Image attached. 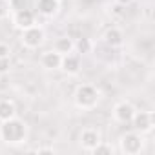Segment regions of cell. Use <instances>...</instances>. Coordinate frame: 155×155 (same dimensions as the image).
<instances>
[{"label":"cell","mask_w":155,"mask_h":155,"mask_svg":"<svg viewBox=\"0 0 155 155\" xmlns=\"http://www.w3.org/2000/svg\"><path fill=\"white\" fill-rule=\"evenodd\" d=\"M0 139L9 146H18L28 139V124L17 117L0 124Z\"/></svg>","instance_id":"cell-1"},{"label":"cell","mask_w":155,"mask_h":155,"mask_svg":"<svg viewBox=\"0 0 155 155\" xmlns=\"http://www.w3.org/2000/svg\"><path fill=\"white\" fill-rule=\"evenodd\" d=\"M75 106L81 110H93L101 102V91L93 84H81L75 90Z\"/></svg>","instance_id":"cell-2"},{"label":"cell","mask_w":155,"mask_h":155,"mask_svg":"<svg viewBox=\"0 0 155 155\" xmlns=\"http://www.w3.org/2000/svg\"><path fill=\"white\" fill-rule=\"evenodd\" d=\"M119 150L124 155H139L144 150V139H142V135L137 133V131L124 133L120 137V140H119Z\"/></svg>","instance_id":"cell-3"},{"label":"cell","mask_w":155,"mask_h":155,"mask_svg":"<svg viewBox=\"0 0 155 155\" xmlns=\"http://www.w3.org/2000/svg\"><path fill=\"white\" fill-rule=\"evenodd\" d=\"M130 124H131L133 131H137V133L144 135V133H150V131L153 130L155 117H153V113H151V111H144V110L137 111V110H135V113H133V117H131Z\"/></svg>","instance_id":"cell-4"},{"label":"cell","mask_w":155,"mask_h":155,"mask_svg":"<svg viewBox=\"0 0 155 155\" xmlns=\"http://www.w3.org/2000/svg\"><path fill=\"white\" fill-rule=\"evenodd\" d=\"M44 38H46V33H44V29L38 24H35V26H31V28H28V29L22 31V46L26 49H37V48H40L42 42H44Z\"/></svg>","instance_id":"cell-5"},{"label":"cell","mask_w":155,"mask_h":155,"mask_svg":"<svg viewBox=\"0 0 155 155\" xmlns=\"http://www.w3.org/2000/svg\"><path fill=\"white\" fill-rule=\"evenodd\" d=\"M133 113H135V106L131 102H128V101H120L113 108V119L117 122H120V124H128L131 120Z\"/></svg>","instance_id":"cell-6"},{"label":"cell","mask_w":155,"mask_h":155,"mask_svg":"<svg viewBox=\"0 0 155 155\" xmlns=\"http://www.w3.org/2000/svg\"><path fill=\"white\" fill-rule=\"evenodd\" d=\"M66 75H77L81 71V57L75 55L73 51L71 53H66L62 55V60H60V68Z\"/></svg>","instance_id":"cell-7"},{"label":"cell","mask_w":155,"mask_h":155,"mask_svg":"<svg viewBox=\"0 0 155 155\" xmlns=\"http://www.w3.org/2000/svg\"><path fill=\"white\" fill-rule=\"evenodd\" d=\"M13 24H15V28H18L20 31L31 28V26L37 24L35 13H33L31 9H18V11L15 13V17H13Z\"/></svg>","instance_id":"cell-8"},{"label":"cell","mask_w":155,"mask_h":155,"mask_svg":"<svg viewBox=\"0 0 155 155\" xmlns=\"http://www.w3.org/2000/svg\"><path fill=\"white\" fill-rule=\"evenodd\" d=\"M79 142H81L82 150L91 151V150L101 142V133H99V130H95V128H86V130H82Z\"/></svg>","instance_id":"cell-9"},{"label":"cell","mask_w":155,"mask_h":155,"mask_svg":"<svg viewBox=\"0 0 155 155\" xmlns=\"http://www.w3.org/2000/svg\"><path fill=\"white\" fill-rule=\"evenodd\" d=\"M60 60H62V55L58 51H55V49H48L40 57V64L46 69H58L60 68Z\"/></svg>","instance_id":"cell-10"},{"label":"cell","mask_w":155,"mask_h":155,"mask_svg":"<svg viewBox=\"0 0 155 155\" xmlns=\"http://www.w3.org/2000/svg\"><path fill=\"white\" fill-rule=\"evenodd\" d=\"M104 42H106L110 48H119V46H122V42H124V33H122L119 28L111 26V28H108L106 33H104Z\"/></svg>","instance_id":"cell-11"},{"label":"cell","mask_w":155,"mask_h":155,"mask_svg":"<svg viewBox=\"0 0 155 155\" xmlns=\"http://www.w3.org/2000/svg\"><path fill=\"white\" fill-rule=\"evenodd\" d=\"M58 6H60L58 0H37V9H38V13L44 15V17H53V15H57Z\"/></svg>","instance_id":"cell-12"},{"label":"cell","mask_w":155,"mask_h":155,"mask_svg":"<svg viewBox=\"0 0 155 155\" xmlns=\"http://www.w3.org/2000/svg\"><path fill=\"white\" fill-rule=\"evenodd\" d=\"M17 117V106L9 99H0V122Z\"/></svg>","instance_id":"cell-13"},{"label":"cell","mask_w":155,"mask_h":155,"mask_svg":"<svg viewBox=\"0 0 155 155\" xmlns=\"http://www.w3.org/2000/svg\"><path fill=\"white\" fill-rule=\"evenodd\" d=\"M55 51H58L60 55H66V53H71L75 49V42L69 38V37H60L55 40Z\"/></svg>","instance_id":"cell-14"},{"label":"cell","mask_w":155,"mask_h":155,"mask_svg":"<svg viewBox=\"0 0 155 155\" xmlns=\"http://www.w3.org/2000/svg\"><path fill=\"white\" fill-rule=\"evenodd\" d=\"M75 49L77 51H79L81 55H84V53H90L91 51V42H90V38H79V40H77L75 42Z\"/></svg>","instance_id":"cell-15"},{"label":"cell","mask_w":155,"mask_h":155,"mask_svg":"<svg viewBox=\"0 0 155 155\" xmlns=\"http://www.w3.org/2000/svg\"><path fill=\"white\" fill-rule=\"evenodd\" d=\"M91 153H95V155H111L113 153V148H111V144H106V142H99L93 150H91Z\"/></svg>","instance_id":"cell-16"},{"label":"cell","mask_w":155,"mask_h":155,"mask_svg":"<svg viewBox=\"0 0 155 155\" xmlns=\"http://www.w3.org/2000/svg\"><path fill=\"white\" fill-rule=\"evenodd\" d=\"M11 69V58L9 57H0V75H6Z\"/></svg>","instance_id":"cell-17"},{"label":"cell","mask_w":155,"mask_h":155,"mask_svg":"<svg viewBox=\"0 0 155 155\" xmlns=\"http://www.w3.org/2000/svg\"><path fill=\"white\" fill-rule=\"evenodd\" d=\"M9 9H11L9 0H0V18H6L9 15Z\"/></svg>","instance_id":"cell-18"},{"label":"cell","mask_w":155,"mask_h":155,"mask_svg":"<svg viewBox=\"0 0 155 155\" xmlns=\"http://www.w3.org/2000/svg\"><path fill=\"white\" fill-rule=\"evenodd\" d=\"M9 55H11L9 46H8V44H4V42H0V57H9Z\"/></svg>","instance_id":"cell-19"},{"label":"cell","mask_w":155,"mask_h":155,"mask_svg":"<svg viewBox=\"0 0 155 155\" xmlns=\"http://www.w3.org/2000/svg\"><path fill=\"white\" fill-rule=\"evenodd\" d=\"M115 2H117L119 6H130V4L133 2V0H115Z\"/></svg>","instance_id":"cell-20"},{"label":"cell","mask_w":155,"mask_h":155,"mask_svg":"<svg viewBox=\"0 0 155 155\" xmlns=\"http://www.w3.org/2000/svg\"><path fill=\"white\" fill-rule=\"evenodd\" d=\"M38 153H53V150L51 148H40V150H37Z\"/></svg>","instance_id":"cell-21"},{"label":"cell","mask_w":155,"mask_h":155,"mask_svg":"<svg viewBox=\"0 0 155 155\" xmlns=\"http://www.w3.org/2000/svg\"><path fill=\"white\" fill-rule=\"evenodd\" d=\"M58 2H60V0H58Z\"/></svg>","instance_id":"cell-22"}]
</instances>
